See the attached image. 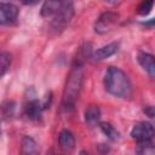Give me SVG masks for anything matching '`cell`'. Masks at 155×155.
I'll return each mask as SVG.
<instances>
[{
    "label": "cell",
    "instance_id": "obj_1",
    "mask_svg": "<svg viewBox=\"0 0 155 155\" xmlns=\"http://www.w3.org/2000/svg\"><path fill=\"white\" fill-rule=\"evenodd\" d=\"M104 87L105 90L119 98L130 97L132 92V86L127 75L119 68L110 67L104 74Z\"/></svg>",
    "mask_w": 155,
    "mask_h": 155
},
{
    "label": "cell",
    "instance_id": "obj_2",
    "mask_svg": "<svg viewBox=\"0 0 155 155\" xmlns=\"http://www.w3.org/2000/svg\"><path fill=\"white\" fill-rule=\"evenodd\" d=\"M81 86H82L81 65H74L68 76V80L64 87V93H63V107L65 109H71L75 105Z\"/></svg>",
    "mask_w": 155,
    "mask_h": 155
},
{
    "label": "cell",
    "instance_id": "obj_3",
    "mask_svg": "<svg viewBox=\"0 0 155 155\" xmlns=\"http://www.w3.org/2000/svg\"><path fill=\"white\" fill-rule=\"evenodd\" d=\"M131 137L136 142L153 140L155 138V127L151 122L148 121L136 122L131 130Z\"/></svg>",
    "mask_w": 155,
    "mask_h": 155
},
{
    "label": "cell",
    "instance_id": "obj_4",
    "mask_svg": "<svg viewBox=\"0 0 155 155\" xmlns=\"http://www.w3.org/2000/svg\"><path fill=\"white\" fill-rule=\"evenodd\" d=\"M74 15V7L70 0H67L65 4L63 5V7L52 17V22L51 25L53 29L56 30H62L65 28V25L70 22L71 17Z\"/></svg>",
    "mask_w": 155,
    "mask_h": 155
},
{
    "label": "cell",
    "instance_id": "obj_5",
    "mask_svg": "<svg viewBox=\"0 0 155 155\" xmlns=\"http://www.w3.org/2000/svg\"><path fill=\"white\" fill-rule=\"evenodd\" d=\"M18 17V7L13 4L2 2L0 6V23L10 24L13 23Z\"/></svg>",
    "mask_w": 155,
    "mask_h": 155
},
{
    "label": "cell",
    "instance_id": "obj_6",
    "mask_svg": "<svg viewBox=\"0 0 155 155\" xmlns=\"http://www.w3.org/2000/svg\"><path fill=\"white\" fill-rule=\"evenodd\" d=\"M44 105L40 104V102L35 98H29L24 104V115L33 121H36L41 116V110Z\"/></svg>",
    "mask_w": 155,
    "mask_h": 155
},
{
    "label": "cell",
    "instance_id": "obj_7",
    "mask_svg": "<svg viewBox=\"0 0 155 155\" xmlns=\"http://www.w3.org/2000/svg\"><path fill=\"white\" fill-rule=\"evenodd\" d=\"M117 21V15L113 13V12H105L103 13L98 19H97V23H96V31L97 33H107L110 27Z\"/></svg>",
    "mask_w": 155,
    "mask_h": 155
},
{
    "label": "cell",
    "instance_id": "obj_8",
    "mask_svg": "<svg viewBox=\"0 0 155 155\" xmlns=\"http://www.w3.org/2000/svg\"><path fill=\"white\" fill-rule=\"evenodd\" d=\"M67 0H45L41 7V16L42 17H53L65 4Z\"/></svg>",
    "mask_w": 155,
    "mask_h": 155
},
{
    "label": "cell",
    "instance_id": "obj_9",
    "mask_svg": "<svg viewBox=\"0 0 155 155\" xmlns=\"http://www.w3.org/2000/svg\"><path fill=\"white\" fill-rule=\"evenodd\" d=\"M138 63L151 78H155V57L154 56L147 52H139Z\"/></svg>",
    "mask_w": 155,
    "mask_h": 155
},
{
    "label": "cell",
    "instance_id": "obj_10",
    "mask_svg": "<svg viewBox=\"0 0 155 155\" xmlns=\"http://www.w3.org/2000/svg\"><path fill=\"white\" fill-rule=\"evenodd\" d=\"M58 143L63 151H70L75 148V138L69 130H62L59 132Z\"/></svg>",
    "mask_w": 155,
    "mask_h": 155
},
{
    "label": "cell",
    "instance_id": "obj_11",
    "mask_svg": "<svg viewBox=\"0 0 155 155\" xmlns=\"http://www.w3.org/2000/svg\"><path fill=\"white\" fill-rule=\"evenodd\" d=\"M117 50H119V44L117 42H110L105 46L99 47L93 53V58H94V61H103L105 58H109L114 53H116Z\"/></svg>",
    "mask_w": 155,
    "mask_h": 155
},
{
    "label": "cell",
    "instance_id": "obj_12",
    "mask_svg": "<svg viewBox=\"0 0 155 155\" xmlns=\"http://www.w3.org/2000/svg\"><path fill=\"white\" fill-rule=\"evenodd\" d=\"M99 119H101V109L98 105L90 104L85 109V121L90 126H97L99 125Z\"/></svg>",
    "mask_w": 155,
    "mask_h": 155
},
{
    "label": "cell",
    "instance_id": "obj_13",
    "mask_svg": "<svg viewBox=\"0 0 155 155\" xmlns=\"http://www.w3.org/2000/svg\"><path fill=\"white\" fill-rule=\"evenodd\" d=\"M21 151L22 154H36L38 153L36 142L29 136L23 137L22 143H21Z\"/></svg>",
    "mask_w": 155,
    "mask_h": 155
},
{
    "label": "cell",
    "instance_id": "obj_14",
    "mask_svg": "<svg viewBox=\"0 0 155 155\" xmlns=\"http://www.w3.org/2000/svg\"><path fill=\"white\" fill-rule=\"evenodd\" d=\"M99 128L110 140H117L120 138V134L116 131V128L109 122H99Z\"/></svg>",
    "mask_w": 155,
    "mask_h": 155
},
{
    "label": "cell",
    "instance_id": "obj_15",
    "mask_svg": "<svg viewBox=\"0 0 155 155\" xmlns=\"http://www.w3.org/2000/svg\"><path fill=\"white\" fill-rule=\"evenodd\" d=\"M90 56H91V45L85 44L78 51V57L75 58V65H81L87 59V57H90Z\"/></svg>",
    "mask_w": 155,
    "mask_h": 155
},
{
    "label": "cell",
    "instance_id": "obj_16",
    "mask_svg": "<svg viewBox=\"0 0 155 155\" xmlns=\"http://www.w3.org/2000/svg\"><path fill=\"white\" fill-rule=\"evenodd\" d=\"M136 153L138 154H155V147L153 144V140H144V142H137Z\"/></svg>",
    "mask_w": 155,
    "mask_h": 155
},
{
    "label": "cell",
    "instance_id": "obj_17",
    "mask_svg": "<svg viewBox=\"0 0 155 155\" xmlns=\"http://www.w3.org/2000/svg\"><path fill=\"white\" fill-rule=\"evenodd\" d=\"M10 63H11V56L7 52H1L0 54V76H4L6 74V71L10 68Z\"/></svg>",
    "mask_w": 155,
    "mask_h": 155
},
{
    "label": "cell",
    "instance_id": "obj_18",
    "mask_svg": "<svg viewBox=\"0 0 155 155\" xmlns=\"http://www.w3.org/2000/svg\"><path fill=\"white\" fill-rule=\"evenodd\" d=\"M153 6H154V0H142V2L137 8V12L140 16H147L151 11Z\"/></svg>",
    "mask_w": 155,
    "mask_h": 155
},
{
    "label": "cell",
    "instance_id": "obj_19",
    "mask_svg": "<svg viewBox=\"0 0 155 155\" xmlns=\"http://www.w3.org/2000/svg\"><path fill=\"white\" fill-rule=\"evenodd\" d=\"M144 114L153 121V125H155V107H145L144 108Z\"/></svg>",
    "mask_w": 155,
    "mask_h": 155
},
{
    "label": "cell",
    "instance_id": "obj_20",
    "mask_svg": "<svg viewBox=\"0 0 155 155\" xmlns=\"http://www.w3.org/2000/svg\"><path fill=\"white\" fill-rule=\"evenodd\" d=\"M39 0H21V2L22 4H24V5H34V4H36Z\"/></svg>",
    "mask_w": 155,
    "mask_h": 155
},
{
    "label": "cell",
    "instance_id": "obj_21",
    "mask_svg": "<svg viewBox=\"0 0 155 155\" xmlns=\"http://www.w3.org/2000/svg\"><path fill=\"white\" fill-rule=\"evenodd\" d=\"M143 24H147V25H155V17L151 18V19H149V21L143 22Z\"/></svg>",
    "mask_w": 155,
    "mask_h": 155
}]
</instances>
